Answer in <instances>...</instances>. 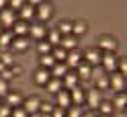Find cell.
<instances>
[{
	"label": "cell",
	"instance_id": "e575fe53",
	"mask_svg": "<svg viewBox=\"0 0 127 117\" xmlns=\"http://www.w3.org/2000/svg\"><path fill=\"white\" fill-rule=\"evenodd\" d=\"M10 92V86H8V80H4V78H0V97H6Z\"/></svg>",
	"mask_w": 127,
	"mask_h": 117
},
{
	"label": "cell",
	"instance_id": "7c38bea8",
	"mask_svg": "<svg viewBox=\"0 0 127 117\" xmlns=\"http://www.w3.org/2000/svg\"><path fill=\"white\" fill-rule=\"evenodd\" d=\"M29 35L33 37L35 41H41V39H45V35H47V29H45L43 23H35V25H31Z\"/></svg>",
	"mask_w": 127,
	"mask_h": 117
},
{
	"label": "cell",
	"instance_id": "484cf974",
	"mask_svg": "<svg viewBox=\"0 0 127 117\" xmlns=\"http://www.w3.org/2000/svg\"><path fill=\"white\" fill-rule=\"evenodd\" d=\"M55 29H58L60 33H62V37H64V35H72L74 23H72V21H60V25L55 27Z\"/></svg>",
	"mask_w": 127,
	"mask_h": 117
},
{
	"label": "cell",
	"instance_id": "f907efd6",
	"mask_svg": "<svg viewBox=\"0 0 127 117\" xmlns=\"http://www.w3.org/2000/svg\"><path fill=\"white\" fill-rule=\"evenodd\" d=\"M2 31H4V29H2V25H0V33H2Z\"/></svg>",
	"mask_w": 127,
	"mask_h": 117
},
{
	"label": "cell",
	"instance_id": "836d02e7",
	"mask_svg": "<svg viewBox=\"0 0 127 117\" xmlns=\"http://www.w3.org/2000/svg\"><path fill=\"white\" fill-rule=\"evenodd\" d=\"M84 111H82V107H78V105H72V107H68L66 109V117H82Z\"/></svg>",
	"mask_w": 127,
	"mask_h": 117
},
{
	"label": "cell",
	"instance_id": "8fae6325",
	"mask_svg": "<svg viewBox=\"0 0 127 117\" xmlns=\"http://www.w3.org/2000/svg\"><path fill=\"white\" fill-rule=\"evenodd\" d=\"M55 101H58V107H62V109L72 107V95H70V90H66V88H62L58 95H55Z\"/></svg>",
	"mask_w": 127,
	"mask_h": 117
},
{
	"label": "cell",
	"instance_id": "7402d4cb",
	"mask_svg": "<svg viewBox=\"0 0 127 117\" xmlns=\"http://www.w3.org/2000/svg\"><path fill=\"white\" fill-rule=\"evenodd\" d=\"M10 47H12L14 51H27V49H29V39H27V37H17V35H14Z\"/></svg>",
	"mask_w": 127,
	"mask_h": 117
},
{
	"label": "cell",
	"instance_id": "5b68a950",
	"mask_svg": "<svg viewBox=\"0 0 127 117\" xmlns=\"http://www.w3.org/2000/svg\"><path fill=\"white\" fill-rule=\"evenodd\" d=\"M84 62H86V64H90L92 68H94V66H100V62H102V51H100L98 47L86 49V51H84Z\"/></svg>",
	"mask_w": 127,
	"mask_h": 117
},
{
	"label": "cell",
	"instance_id": "6da1fadb",
	"mask_svg": "<svg viewBox=\"0 0 127 117\" xmlns=\"http://www.w3.org/2000/svg\"><path fill=\"white\" fill-rule=\"evenodd\" d=\"M17 19H19V12L12 10L10 6H6V8L0 10V25H2V29H12Z\"/></svg>",
	"mask_w": 127,
	"mask_h": 117
},
{
	"label": "cell",
	"instance_id": "ee69618b",
	"mask_svg": "<svg viewBox=\"0 0 127 117\" xmlns=\"http://www.w3.org/2000/svg\"><path fill=\"white\" fill-rule=\"evenodd\" d=\"M27 2H29L31 6H35V8H37V6H39V4H43L45 0H27Z\"/></svg>",
	"mask_w": 127,
	"mask_h": 117
},
{
	"label": "cell",
	"instance_id": "816d5d0a",
	"mask_svg": "<svg viewBox=\"0 0 127 117\" xmlns=\"http://www.w3.org/2000/svg\"><path fill=\"white\" fill-rule=\"evenodd\" d=\"M125 111H127V107H125Z\"/></svg>",
	"mask_w": 127,
	"mask_h": 117
},
{
	"label": "cell",
	"instance_id": "83f0119b",
	"mask_svg": "<svg viewBox=\"0 0 127 117\" xmlns=\"http://www.w3.org/2000/svg\"><path fill=\"white\" fill-rule=\"evenodd\" d=\"M51 49H53V45L47 41V39L37 41V51H39V56H43V53H51Z\"/></svg>",
	"mask_w": 127,
	"mask_h": 117
},
{
	"label": "cell",
	"instance_id": "74e56055",
	"mask_svg": "<svg viewBox=\"0 0 127 117\" xmlns=\"http://www.w3.org/2000/svg\"><path fill=\"white\" fill-rule=\"evenodd\" d=\"M119 72L127 78V58H119Z\"/></svg>",
	"mask_w": 127,
	"mask_h": 117
},
{
	"label": "cell",
	"instance_id": "c3c4849f",
	"mask_svg": "<svg viewBox=\"0 0 127 117\" xmlns=\"http://www.w3.org/2000/svg\"><path fill=\"white\" fill-rule=\"evenodd\" d=\"M4 70H6V66L2 64V62H0V74H2V72H4Z\"/></svg>",
	"mask_w": 127,
	"mask_h": 117
},
{
	"label": "cell",
	"instance_id": "d590c367",
	"mask_svg": "<svg viewBox=\"0 0 127 117\" xmlns=\"http://www.w3.org/2000/svg\"><path fill=\"white\" fill-rule=\"evenodd\" d=\"M10 115H12V107L2 103V105H0V117H10Z\"/></svg>",
	"mask_w": 127,
	"mask_h": 117
},
{
	"label": "cell",
	"instance_id": "7a4b0ae2",
	"mask_svg": "<svg viewBox=\"0 0 127 117\" xmlns=\"http://www.w3.org/2000/svg\"><path fill=\"white\" fill-rule=\"evenodd\" d=\"M100 66L105 68V72H107V74L119 72V58L115 56V51H111V53H102V62H100Z\"/></svg>",
	"mask_w": 127,
	"mask_h": 117
},
{
	"label": "cell",
	"instance_id": "4fadbf2b",
	"mask_svg": "<svg viewBox=\"0 0 127 117\" xmlns=\"http://www.w3.org/2000/svg\"><path fill=\"white\" fill-rule=\"evenodd\" d=\"M35 14H37V8H35V6H31L29 2H25V4H23L21 6V10H19V19H23V21H33L35 19Z\"/></svg>",
	"mask_w": 127,
	"mask_h": 117
},
{
	"label": "cell",
	"instance_id": "d4e9b609",
	"mask_svg": "<svg viewBox=\"0 0 127 117\" xmlns=\"http://www.w3.org/2000/svg\"><path fill=\"white\" fill-rule=\"evenodd\" d=\"M113 105H115V109H125L127 107V92H115Z\"/></svg>",
	"mask_w": 127,
	"mask_h": 117
},
{
	"label": "cell",
	"instance_id": "8d00e7d4",
	"mask_svg": "<svg viewBox=\"0 0 127 117\" xmlns=\"http://www.w3.org/2000/svg\"><path fill=\"white\" fill-rule=\"evenodd\" d=\"M25 2H27V0H8V6H10L12 10H17V12H19V10H21V6L25 4Z\"/></svg>",
	"mask_w": 127,
	"mask_h": 117
},
{
	"label": "cell",
	"instance_id": "f546056e",
	"mask_svg": "<svg viewBox=\"0 0 127 117\" xmlns=\"http://www.w3.org/2000/svg\"><path fill=\"white\" fill-rule=\"evenodd\" d=\"M47 41H49L53 47H55V45H60V41H62V33H60L58 29H51L49 33H47Z\"/></svg>",
	"mask_w": 127,
	"mask_h": 117
},
{
	"label": "cell",
	"instance_id": "4316f807",
	"mask_svg": "<svg viewBox=\"0 0 127 117\" xmlns=\"http://www.w3.org/2000/svg\"><path fill=\"white\" fill-rule=\"evenodd\" d=\"M94 82H96V86H94V88H98L100 92H102V90H107V88H109V74L94 76Z\"/></svg>",
	"mask_w": 127,
	"mask_h": 117
},
{
	"label": "cell",
	"instance_id": "4dcf8cb0",
	"mask_svg": "<svg viewBox=\"0 0 127 117\" xmlns=\"http://www.w3.org/2000/svg\"><path fill=\"white\" fill-rule=\"evenodd\" d=\"M51 53H53V58L58 60V62H66V58H68V51L62 47V45H55V47L51 49Z\"/></svg>",
	"mask_w": 127,
	"mask_h": 117
},
{
	"label": "cell",
	"instance_id": "b9f144b4",
	"mask_svg": "<svg viewBox=\"0 0 127 117\" xmlns=\"http://www.w3.org/2000/svg\"><path fill=\"white\" fill-rule=\"evenodd\" d=\"M10 72H12V76H19V74H23V68L19 64H14V66H10Z\"/></svg>",
	"mask_w": 127,
	"mask_h": 117
},
{
	"label": "cell",
	"instance_id": "277c9868",
	"mask_svg": "<svg viewBox=\"0 0 127 117\" xmlns=\"http://www.w3.org/2000/svg\"><path fill=\"white\" fill-rule=\"evenodd\" d=\"M96 47L102 51V53H111V51H117V39L111 37V35H102L98 39V45Z\"/></svg>",
	"mask_w": 127,
	"mask_h": 117
},
{
	"label": "cell",
	"instance_id": "2e32d148",
	"mask_svg": "<svg viewBox=\"0 0 127 117\" xmlns=\"http://www.w3.org/2000/svg\"><path fill=\"white\" fill-rule=\"evenodd\" d=\"M4 99H6V105H8V107H12V109L23 107V101H25L21 92H12V90H10V92H8V95H6Z\"/></svg>",
	"mask_w": 127,
	"mask_h": 117
},
{
	"label": "cell",
	"instance_id": "e0dca14e",
	"mask_svg": "<svg viewBox=\"0 0 127 117\" xmlns=\"http://www.w3.org/2000/svg\"><path fill=\"white\" fill-rule=\"evenodd\" d=\"M70 95H72V105H78V107H82L84 103H86V90H82V88H72L70 90Z\"/></svg>",
	"mask_w": 127,
	"mask_h": 117
},
{
	"label": "cell",
	"instance_id": "d6a6232c",
	"mask_svg": "<svg viewBox=\"0 0 127 117\" xmlns=\"http://www.w3.org/2000/svg\"><path fill=\"white\" fill-rule=\"evenodd\" d=\"M84 33H86V23H84V21H76V23H74V29H72V35L80 37V35H84Z\"/></svg>",
	"mask_w": 127,
	"mask_h": 117
},
{
	"label": "cell",
	"instance_id": "52a82bcc",
	"mask_svg": "<svg viewBox=\"0 0 127 117\" xmlns=\"http://www.w3.org/2000/svg\"><path fill=\"white\" fill-rule=\"evenodd\" d=\"M33 80H35V84H39V86H45V84L51 80V70L39 66V70L33 74Z\"/></svg>",
	"mask_w": 127,
	"mask_h": 117
},
{
	"label": "cell",
	"instance_id": "f35d334b",
	"mask_svg": "<svg viewBox=\"0 0 127 117\" xmlns=\"http://www.w3.org/2000/svg\"><path fill=\"white\" fill-rule=\"evenodd\" d=\"M10 117H29V113L23 107H17V109H12V115Z\"/></svg>",
	"mask_w": 127,
	"mask_h": 117
},
{
	"label": "cell",
	"instance_id": "9a60e30c",
	"mask_svg": "<svg viewBox=\"0 0 127 117\" xmlns=\"http://www.w3.org/2000/svg\"><path fill=\"white\" fill-rule=\"evenodd\" d=\"M78 82H80L78 74H76V72H70V70H68V74L62 78V84H64V88H66V90H72V88H76V86H78Z\"/></svg>",
	"mask_w": 127,
	"mask_h": 117
},
{
	"label": "cell",
	"instance_id": "f6af8a7d",
	"mask_svg": "<svg viewBox=\"0 0 127 117\" xmlns=\"http://www.w3.org/2000/svg\"><path fill=\"white\" fill-rule=\"evenodd\" d=\"M96 115H98V113L90 109V111H84V115H82V117H96Z\"/></svg>",
	"mask_w": 127,
	"mask_h": 117
},
{
	"label": "cell",
	"instance_id": "1f68e13d",
	"mask_svg": "<svg viewBox=\"0 0 127 117\" xmlns=\"http://www.w3.org/2000/svg\"><path fill=\"white\" fill-rule=\"evenodd\" d=\"M0 62H2L6 68H10V66H14V56L10 51H2V53H0Z\"/></svg>",
	"mask_w": 127,
	"mask_h": 117
},
{
	"label": "cell",
	"instance_id": "603a6c76",
	"mask_svg": "<svg viewBox=\"0 0 127 117\" xmlns=\"http://www.w3.org/2000/svg\"><path fill=\"white\" fill-rule=\"evenodd\" d=\"M55 64H58V60L53 58V53H43V56H39V66H41V68L51 70Z\"/></svg>",
	"mask_w": 127,
	"mask_h": 117
},
{
	"label": "cell",
	"instance_id": "5bb4252c",
	"mask_svg": "<svg viewBox=\"0 0 127 117\" xmlns=\"http://www.w3.org/2000/svg\"><path fill=\"white\" fill-rule=\"evenodd\" d=\"M29 29H31V25H29L27 21L17 19V23L12 25V33L17 35V37H27V35H29Z\"/></svg>",
	"mask_w": 127,
	"mask_h": 117
},
{
	"label": "cell",
	"instance_id": "3957f363",
	"mask_svg": "<svg viewBox=\"0 0 127 117\" xmlns=\"http://www.w3.org/2000/svg\"><path fill=\"white\" fill-rule=\"evenodd\" d=\"M125 84H127V78H125L121 72L109 74V88H113L115 92H123V90H125Z\"/></svg>",
	"mask_w": 127,
	"mask_h": 117
},
{
	"label": "cell",
	"instance_id": "f1b7e54d",
	"mask_svg": "<svg viewBox=\"0 0 127 117\" xmlns=\"http://www.w3.org/2000/svg\"><path fill=\"white\" fill-rule=\"evenodd\" d=\"M113 111H115V105L109 101H102L98 105V115H113Z\"/></svg>",
	"mask_w": 127,
	"mask_h": 117
},
{
	"label": "cell",
	"instance_id": "ac0fdd59",
	"mask_svg": "<svg viewBox=\"0 0 127 117\" xmlns=\"http://www.w3.org/2000/svg\"><path fill=\"white\" fill-rule=\"evenodd\" d=\"M60 45H62L66 51H72V49L78 47V39H76V35H64L62 41H60Z\"/></svg>",
	"mask_w": 127,
	"mask_h": 117
},
{
	"label": "cell",
	"instance_id": "60d3db41",
	"mask_svg": "<svg viewBox=\"0 0 127 117\" xmlns=\"http://www.w3.org/2000/svg\"><path fill=\"white\" fill-rule=\"evenodd\" d=\"M51 117H66V109H62V107H55L53 111H51Z\"/></svg>",
	"mask_w": 127,
	"mask_h": 117
},
{
	"label": "cell",
	"instance_id": "8992f818",
	"mask_svg": "<svg viewBox=\"0 0 127 117\" xmlns=\"http://www.w3.org/2000/svg\"><path fill=\"white\" fill-rule=\"evenodd\" d=\"M100 103H102V97H100V90H98V88L86 90V105H88L92 111H96Z\"/></svg>",
	"mask_w": 127,
	"mask_h": 117
},
{
	"label": "cell",
	"instance_id": "681fc988",
	"mask_svg": "<svg viewBox=\"0 0 127 117\" xmlns=\"http://www.w3.org/2000/svg\"><path fill=\"white\" fill-rule=\"evenodd\" d=\"M96 117H111V115H96Z\"/></svg>",
	"mask_w": 127,
	"mask_h": 117
},
{
	"label": "cell",
	"instance_id": "ab89813d",
	"mask_svg": "<svg viewBox=\"0 0 127 117\" xmlns=\"http://www.w3.org/2000/svg\"><path fill=\"white\" fill-rule=\"evenodd\" d=\"M39 111H41L43 115H51V111H53V107H51L49 103H41V107H39Z\"/></svg>",
	"mask_w": 127,
	"mask_h": 117
},
{
	"label": "cell",
	"instance_id": "7dc6e473",
	"mask_svg": "<svg viewBox=\"0 0 127 117\" xmlns=\"http://www.w3.org/2000/svg\"><path fill=\"white\" fill-rule=\"evenodd\" d=\"M29 117H45V115H43V113H41V111H37V113H31V115H29Z\"/></svg>",
	"mask_w": 127,
	"mask_h": 117
},
{
	"label": "cell",
	"instance_id": "cb8c5ba5",
	"mask_svg": "<svg viewBox=\"0 0 127 117\" xmlns=\"http://www.w3.org/2000/svg\"><path fill=\"white\" fill-rule=\"evenodd\" d=\"M45 88L49 90V92H53V95H58V92L64 88V84H62V80H60V78H53V76H51V80L45 84Z\"/></svg>",
	"mask_w": 127,
	"mask_h": 117
},
{
	"label": "cell",
	"instance_id": "ffe728a7",
	"mask_svg": "<svg viewBox=\"0 0 127 117\" xmlns=\"http://www.w3.org/2000/svg\"><path fill=\"white\" fill-rule=\"evenodd\" d=\"M68 70H70V68H68L66 62H58V64L51 68V76H53V78H60V80H62V78L68 74Z\"/></svg>",
	"mask_w": 127,
	"mask_h": 117
},
{
	"label": "cell",
	"instance_id": "ba28073f",
	"mask_svg": "<svg viewBox=\"0 0 127 117\" xmlns=\"http://www.w3.org/2000/svg\"><path fill=\"white\" fill-rule=\"evenodd\" d=\"M84 62V56L80 53V49H72V51H68V58H66V64H68V68H78Z\"/></svg>",
	"mask_w": 127,
	"mask_h": 117
},
{
	"label": "cell",
	"instance_id": "44dd1931",
	"mask_svg": "<svg viewBox=\"0 0 127 117\" xmlns=\"http://www.w3.org/2000/svg\"><path fill=\"white\" fill-rule=\"evenodd\" d=\"M12 39H14V33H12V29H4L2 33H0V47H10L12 45Z\"/></svg>",
	"mask_w": 127,
	"mask_h": 117
},
{
	"label": "cell",
	"instance_id": "bcb514c9",
	"mask_svg": "<svg viewBox=\"0 0 127 117\" xmlns=\"http://www.w3.org/2000/svg\"><path fill=\"white\" fill-rule=\"evenodd\" d=\"M6 6H8V0H0V10L6 8Z\"/></svg>",
	"mask_w": 127,
	"mask_h": 117
},
{
	"label": "cell",
	"instance_id": "9c48e42d",
	"mask_svg": "<svg viewBox=\"0 0 127 117\" xmlns=\"http://www.w3.org/2000/svg\"><path fill=\"white\" fill-rule=\"evenodd\" d=\"M51 14H53V6L49 2H43V4L37 6V14H35V17L41 21V23H45L47 19H51Z\"/></svg>",
	"mask_w": 127,
	"mask_h": 117
},
{
	"label": "cell",
	"instance_id": "7bdbcfd3",
	"mask_svg": "<svg viewBox=\"0 0 127 117\" xmlns=\"http://www.w3.org/2000/svg\"><path fill=\"white\" fill-rule=\"evenodd\" d=\"M0 78H4V80H10V78H14V76H12V72H10V68H6L4 72L0 74Z\"/></svg>",
	"mask_w": 127,
	"mask_h": 117
},
{
	"label": "cell",
	"instance_id": "d6986e66",
	"mask_svg": "<svg viewBox=\"0 0 127 117\" xmlns=\"http://www.w3.org/2000/svg\"><path fill=\"white\" fill-rule=\"evenodd\" d=\"M76 74H78L80 80H88V78H92V66L86 64V62H82V64L76 68Z\"/></svg>",
	"mask_w": 127,
	"mask_h": 117
},
{
	"label": "cell",
	"instance_id": "30bf717a",
	"mask_svg": "<svg viewBox=\"0 0 127 117\" xmlns=\"http://www.w3.org/2000/svg\"><path fill=\"white\" fill-rule=\"evenodd\" d=\"M39 107H41V99L39 97H27L25 101H23V109L31 115V113H37Z\"/></svg>",
	"mask_w": 127,
	"mask_h": 117
}]
</instances>
